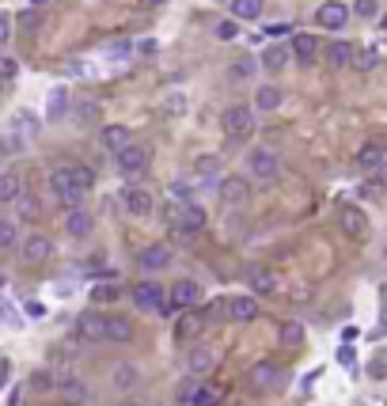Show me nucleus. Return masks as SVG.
Returning <instances> with one entry per match:
<instances>
[{
    "instance_id": "30",
    "label": "nucleus",
    "mask_w": 387,
    "mask_h": 406,
    "mask_svg": "<svg viewBox=\"0 0 387 406\" xmlns=\"http://www.w3.org/2000/svg\"><path fill=\"white\" fill-rule=\"evenodd\" d=\"M8 129H12V133H19V137H31V133L38 129V118L31 115V110H15V115H12V126H8Z\"/></svg>"
},
{
    "instance_id": "21",
    "label": "nucleus",
    "mask_w": 387,
    "mask_h": 406,
    "mask_svg": "<svg viewBox=\"0 0 387 406\" xmlns=\"http://www.w3.org/2000/svg\"><path fill=\"white\" fill-rule=\"evenodd\" d=\"M58 391H61V399H64V403H72V406L87 403V387L80 384L76 376H61V380H58Z\"/></svg>"
},
{
    "instance_id": "26",
    "label": "nucleus",
    "mask_w": 387,
    "mask_h": 406,
    "mask_svg": "<svg viewBox=\"0 0 387 406\" xmlns=\"http://www.w3.org/2000/svg\"><path fill=\"white\" fill-rule=\"evenodd\" d=\"M129 141H133V137H129L126 126H103V144H107L110 152H122Z\"/></svg>"
},
{
    "instance_id": "5",
    "label": "nucleus",
    "mask_w": 387,
    "mask_h": 406,
    "mask_svg": "<svg viewBox=\"0 0 387 406\" xmlns=\"http://www.w3.org/2000/svg\"><path fill=\"white\" fill-rule=\"evenodd\" d=\"M316 19H319V27H327V31H342L345 23H350V8H345L342 0H327V4H319Z\"/></svg>"
},
{
    "instance_id": "22",
    "label": "nucleus",
    "mask_w": 387,
    "mask_h": 406,
    "mask_svg": "<svg viewBox=\"0 0 387 406\" xmlns=\"http://www.w3.org/2000/svg\"><path fill=\"white\" fill-rule=\"evenodd\" d=\"M190 372H194V376H201V372H213V364H216V353H213V349H205V346H194L190 349Z\"/></svg>"
},
{
    "instance_id": "46",
    "label": "nucleus",
    "mask_w": 387,
    "mask_h": 406,
    "mask_svg": "<svg viewBox=\"0 0 387 406\" xmlns=\"http://www.w3.org/2000/svg\"><path fill=\"white\" fill-rule=\"evenodd\" d=\"M353 61H357L361 69H376V61H380V53H376V50H361V53H353Z\"/></svg>"
},
{
    "instance_id": "18",
    "label": "nucleus",
    "mask_w": 387,
    "mask_h": 406,
    "mask_svg": "<svg viewBox=\"0 0 387 406\" xmlns=\"http://www.w3.org/2000/svg\"><path fill=\"white\" fill-rule=\"evenodd\" d=\"M338 224H342L345 235H365V213H361L357 205H342V213H338Z\"/></svg>"
},
{
    "instance_id": "6",
    "label": "nucleus",
    "mask_w": 387,
    "mask_h": 406,
    "mask_svg": "<svg viewBox=\"0 0 387 406\" xmlns=\"http://www.w3.org/2000/svg\"><path fill=\"white\" fill-rule=\"evenodd\" d=\"M255 315H258V300L255 296H228V300H224V319L251 323Z\"/></svg>"
},
{
    "instance_id": "11",
    "label": "nucleus",
    "mask_w": 387,
    "mask_h": 406,
    "mask_svg": "<svg viewBox=\"0 0 387 406\" xmlns=\"http://www.w3.org/2000/svg\"><path fill=\"white\" fill-rule=\"evenodd\" d=\"M277 384H281V369L273 361H258L251 369V387H258V391H270Z\"/></svg>"
},
{
    "instance_id": "7",
    "label": "nucleus",
    "mask_w": 387,
    "mask_h": 406,
    "mask_svg": "<svg viewBox=\"0 0 387 406\" xmlns=\"http://www.w3.org/2000/svg\"><path fill=\"white\" fill-rule=\"evenodd\" d=\"M114 156H118V167H122L126 175H137V171H144V167H148V149H144V144L129 141L122 152H114Z\"/></svg>"
},
{
    "instance_id": "23",
    "label": "nucleus",
    "mask_w": 387,
    "mask_h": 406,
    "mask_svg": "<svg viewBox=\"0 0 387 406\" xmlns=\"http://www.w3.org/2000/svg\"><path fill=\"white\" fill-rule=\"evenodd\" d=\"M133 338V323L126 315H110L107 319V342H129Z\"/></svg>"
},
{
    "instance_id": "29",
    "label": "nucleus",
    "mask_w": 387,
    "mask_h": 406,
    "mask_svg": "<svg viewBox=\"0 0 387 406\" xmlns=\"http://www.w3.org/2000/svg\"><path fill=\"white\" fill-rule=\"evenodd\" d=\"M23 194V178L15 171H4L0 175V201H15Z\"/></svg>"
},
{
    "instance_id": "24",
    "label": "nucleus",
    "mask_w": 387,
    "mask_h": 406,
    "mask_svg": "<svg viewBox=\"0 0 387 406\" xmlns=\"http://www.w3.org/2000/svg\"><path fill=\"white\" fill-rule=\"evenodd\" d=\"M289 58H293V50H289V46H281V42H273V46H266V50H262V65H266V69H273V72L285 69Z\"/></svg>"
},
{
    "instance_id": "15",
    "label": "nucleus",
    "mask_w": 387,
    "mask_h": 406,
    "mask_svg": "<svg viewBox=\"0 0 387 406\" xmlns=\"http://www.w3.org/2000/svg\"><path fill=\"white\" fill-rule=\"evenodd\" d=\"M289 50H293V58H296V61L311 65V61L319 58V38L304 31V35H296V38H293V46H289Z\"/></svg>"
},
{
    "instance_id": "55",
    "label": "nucleus",
    "mask_w": 387,
    "mask_h": 406,
    "mask_svg": "<svg viewBox=\"0 0 387 406\" xmlns=\"http://www.w3.org/2000/svg\"><path fill=\"white\" fill-rule=\"evenodd\" d=\"M19 19H23V27H35V23H38V15H35V8H31V12H23V15H19Z\"/></svg>"
},
{
    "instance_id": "56",
    "label": "nucleus",
    "mask_w": 387,
    "mask_h": 406,
    "mask_svg": "<svg viewBox=\"0 0 387 406\" xmlns=\"http://www.w3.org/2000/svg\"><path fill=\"white\" fill-rule=\"evenodd\" d=\"M80 118H84V121L95 118V107H92V103H84V107H80Z\"/></svg>"
},
{
    "instance_id": "40",
    "label": "nucleus",
    "mask_w": 387,
    "mask_h": 406,
    "mask_svg": "<svg viewBox=\"0 0 387 406\" xmlns=\"http://www.w3.org/2000/svg\"><path fill=\"white\" fill-rule=\"evenodd\" d=\"M353 12H357L361 19H376V12H380V4H376V0H353Z\"/></svg>"
},
{
    "instance_id": "33",
    "label": "nucleus",
    "mask_w": 387,
    "mask_h": 406,
    "mask_svg": "<svg viewBox=\"0 0 387 406\" xmlns=\"http://www.w3.org/2000/svg\"><path fill=\"white\" fill-rule=\"evenodd\" d=\"M277 338H281V346H304V323H281V330H277Z\"/></svg>"
},
{
    "instance_id": "28",
    "label": "nucleus",
    "mask_w": 387,
    "mask_h": 406,
    "mask_svg": "<svg viewBox=\"0 0 387 406\" xmlns=\"http://www.w3.org/2000/svg\"><path fill=\"white\" fill-rule=\"evenodd\" d=\"M255 107H258V110H277V107H281V92H277L273 84H262V87L255 92Z\"/></svg>"
},
{
    "instance_id": "35",
    "label": "nucleus",
    "mask_w": 387,
    "mask_h": 406,
    "mask_svg": "<svg viewBox=\"0 0 387 406\" xmlns=\"http://www.w3.org/2000/svg\"><path fill=\"white\" fill-rule=\"evenodd\" d=\"M137 380H141L137 364H118V369H114V387H122V391H129V387H137Z\"/></svg>"
},
{
    "instance_id": "43",
    "label": "nucleus",
    "mask_w": 387,
    "mask_h": 406,
    "mask_svg": "<svg viewBox=\"0 0 387 406\" xmlns=\"http://www.w3.org/2000/svg\"><path fill=\"white\" fill-rule=\"evenodd\" d=\"M31 387H38V391H50V387H58V380H53L50 372H35V376H31Z\"/></svg>"
},
{
    "instance_id": "32",
    "label": "nucleus",
    "mask_w": 387,
    "mask_h": 406,
    "mask_svg": "<svg viewBox=\"0 0 387 406\" xmlns=\"http://www.w3.org/2000/svg\"><path fill=\"white\" fill-rule=\"evenodd\" d=\"M122 296V285H114V281H99V285H92V304H110V300Z\"/></svg>"
},
{
    "instance_id": "17",
    "label": "nucleus",
    "mask_w": 387,
    "mask_h": 406,
    "mask_svg": "<svg viewBox=\"0 0 387 406\" xmlns=\"http://www.w3.org/2000/svg\"><path fill=\"white\" fill-rule=\"evenodd\" d=\"M92 213H87V209H69V217H64V232L69 235H76V239H84V235H92Z\"/></svg>"
},
{
    "instance_id": "51",
    "label": "nucleus",
    "mask_w": 387,
    "mask_h": 406,
    "mask_svg": "<svg viewBox=\"0 0 387 406\" xmlns=\"http://www.w3.org/2000/svg\"><path fill=\"white\" fill-rule=\"evenodd\" d=\"M190 194H194V190H190L187 183H171V198H175V201H190Z\"/></svg>"
},
{
    "instance_id": "63",
    "label": "nucleus",
    "mask_w": 387,
    "mask_h": 406,
    "mask_svg": "<svg viewBox=\"0 0 387 406\" xmlns=\"http://www.w3.org/2000/svg\"><path fill=\"white\" fill-rule=\"evenodd\" d=\"M384 258H387V251H384Z\"/></svg>"
},
{
    "instance_id": "37",
    "label": "nucleus",
    "mask_w": 387,
    "mask_h": 406,
    "mask_svg": "<svg viewBox=\"0 0 387 406\" xmlns=\"http://www.w3.org/2000/svg\"><path fill=\"white\" fill-rule=\"evenodd\" d=\"M19 243V235H15V221H0V251L15 247Z\"/></svg>"
},
{
    "instance_id": "47",
    "label": "nucleus",
    "mask_w": 387,
    "mask_h": 406,
    "mask_svg": "<svg viewBox=\"0 0 387 406\" xmlns=\"http://www.w3.org/2000/svg\"><path fill=\"white\" fill-rule=\"evenodd\" d=\"M194 391H198V380H182L179 391H175V399H179V403H190V399H194Z\"/></svg>"
},
{
    "instance_id": "57",
    "label": "nucleus",
    "mask_w": 387,
    "mask_h": 406,
    "mask_svg": "<svg viewBox=\"0 0 387 406\" xmlns=\"http://www.w3.org/2000/svg\"><path fill=\"white\" fill-rule=\"evenodd\" d=\"M27 4H31V8H46L50 0H27Z\"/></svg>"
},
{
    "instance_id": "9",
    "label": "nucleus",
    "mask_w": 387,
    "mask_h": 406,
    "mask_svg": "<svg viewBox=\"0 0 387 406\" xmlns=\"http://www.w3.org/2000/svg\"><path fill=\"white\" fill-rule=\"evenodd\" d=\"M133 304H137V312H160L164 292H160L156 281H141V285L133 289Z\"/></svg>"
},
{
    "instance_id": "60",
    "label": "nucleus",
    "mask_w": 387,
    "mask_h": 406,
    "mask_svg": "<svg viewBox=\"0 0 387 406\" xmlns=\"http://www.w3.org/2000/svg\"><path fill=\"white\" fill-rule=\"evenodd\" d=\"M4 281H8V278H4V273H0V289H4Z\"/></svg>"
},
{
    "instance_id": "58",
    "label": "nucleus",
    "mask_w": 387,
    "mask_h": 406,
    "mask_svg": "<svg viewBox=\"0 0 387 406\" xmlns=\"http://www.w3.org/2000/svg\"><path fill=\"white\" fill-rule=\"evenodd\" d=\"M380 300H384V304H387V281H384V285H380Z\"/></svg>"
},
{
    "instance_id": "42",
    "label": "nucleus",
    "mask_w": 387,
    "mask_h": 406,
    "mask_svg": "<svg viewBox=\"0 0 387 406\" xmlns=\"http://www.w3.org/2000/svg\"><path fill=\"white\" fill-rule=\"evenodd\" d=\"M239 35V23L236 19H224V23H216V38H224V42H232V38Z\"/></svg>"
},
{
    "instance_id": "20",
    "label": "nucleus",
    "mask_w": 387,
    "mask_h": 406,
    "mask_svg": "<svg viewBox=\"0 0 387 406\" xmlns=\"http://www.w3.org/2000/svg\"><path fill=\"white\" fill-rule=\"evenodd\" d=\"M247 198V183L239 175H224L221 178V201H228V205H239V201Z\"/></svg>"
},
{
    "instance_id": "27",
    "label": "nucleus",
    "mask_w": 387,
    "mask_h": 406,
    "mask_svg": "<svg viewBox=\"0 0 387 406\" xmlns=\"http://www.w3.org/2000/svg\"><path fill=\"white\" fill-rule=\"evenodd\" d=\"M327 61H330V69H350L353 65V46L350 42H330Z\"/></svg>"
},
{
    "instance_id": "19",
    "label": "nucleus",
    "mask_w": 387,
    "mask_h": 406,
    "mask_svg": "<svg viewBox=\"0 0 387 406\" xmlns=\"http://www.w3.org/2000/svg\"><path fill=\"white\" fill-rule=\"evenodd\" d=\"M80 335L87 338V342H107V319L95 312H87L84 319H80Z\"/></svg>"
},
{
    "instance_id": "41",
    "label": "nucleus",
    "mask_w": 387,
    "mask_h": 406,
    "mask_svg": "<svg viewBox=\"0 0 387 406\" xmlns=\"http://www.w3.org/2000/svg\"><path fill=\"white\" fill-rule=\"evenodd\" d=\"M251 72H255V61H251V58H239V61H232V76H236V80H247V76H251Z\"/></svg>"
},
{
    "instance_id": "38",
    "label": "nucleus",
    "mask_w": 387,
    "mask_h": 406,
    "mask_svg": "<svg viewBox=\"0 0 387 406\" xmlns=\"http://www.w3.org/2000/svg\"><path fill=\"white\" fill-rule=\"evenodd\" d=\"M164 110H167V115H171V118H179V115H187V95H179V92H175V95H167V103H164Z\"/></svg>"
},
{
    "instance_id": "3",
    "label": "nucleus",
    "mask_w": 387,
    "mask_h": 406,
    "mask_svg": "<svg viewBox=\"0 0 387 406\" xmlns=\"http://www.w3.org/2000/svg\"><path fill=\"white\" fill-rule=\"evenodd\" d=\"M221 126H224V133L228 137L243 141V137L255 133V110L251 107H228L224 110V118H221Z\"/></svg>"
},
{
    "instance_id": "54",
    "label": "nucleus",
    "mask_w": 387,
    "mask_h": 406,
    "mask_svg": "<svg viewBox=\"0 0 387 406\" xmlns=\"http://www.w3.org/2000/svg\"><path fill=\"white\" fill-rule=\"evenodd\" d=\"M137 50H141V53H144V58H152V53H156V42H152V38H144V42H141V46H137Z\"/></svg>"
},
{
    "instance_id": "1",
    "label": "nucleus",
    "mask_w": 387,
    "mask_h": 406,
    "mask_svg": "<svg viewBox=\"0 0 387 406\" xmlns=\"http://www.w3.org/2000/svg\"><path fill=\"white\" fill-rule=\"evenodd\" d=\"M167 224H175V228L182 232H201L205 228V209L194 205V201H171V205L164 209Z\"/></svg>"
},
{
    "instance_id": "59",
    "label": "nucleus",
    "mask_w": 387,
    "mask_h": 406,
    "mask_svg": "<svg viewBox=\"0 0 387 406\" xmlns=\"http://www.w3.org/2000/svg\"><path fill=\"white\" fill-rule=\"evenodd\" d=\"M148 4H167V0H148Z\"/></svg>"
},
{
    "instance_id": "64",
    "label": "nucleus",
    "mask_w": 387,
    "mask_h": 406,
    "mask_svg": "<svg viewBox=\"0 0 387 406\" xmlns=\"http://www.w3.org/2000/svg\"><path fill=\"white\" fill-rule=\"evenodd\" d=\"M0 84H4V80H0Z\"/></svg>"
},
{
    "instance_id": "12",
    "label": "nucleus",
    "mask_w": 387,
    "mask_h": 406,
    "mask_svg": "<svg viewBox=\"0 0 387 406\" xmlns=\"http://www.w3.org/2000/svg\"><path fill=\"white\" fill-rule=\"evenodd\" d=\"M201 330H205V319H201L198 312H187V307H182V319L175 323V338H179V342H194Z\"/></svg>"
},
{
    "instance_id": "62",
    "label": "nucleus",
    "mask_w": 387,
    "mask_h": 406,
    "mask_svg": "<svg viewBox=\"0 0 387 406\" xmlns=\"http://www.w3.org/2000/svg\"><path fill=\"white\" fill-rule=\"evenodd\" d=\"M384 27H387V15H384Z\"/></svg>"
},
{
    "instance_id": "53",
    "label": "nucleus",
    "mask_w": 387,
    "mask_h": 406,
    "mask_svg": "<svg viewBox=\"0 0 387 406\" xmlns=\"http://www.w3.org/2000/svg\"><path fill=\"white\" fill-rule=\"evenodd\" d=\"M12 38V23H8V15L0 12V42H8Z\"/></svg>"
},
{
    "instance_id": "45",
    "label": "nucleus",
    "mask_w": 387,
    "mask_h": 406,
    "mask_svg": "<svg viewBox=\"0 0 387 406\" xmlns=\"http://www.w3.org/2000/svg\"><path fill=\"white\" fill-rule=\"evenodd\" d=\"M216 403V395L209 391V387H201L198 384V391H194V399H190V406H213Z\"/></svg>"
},
{
    "instance_id": "61",
    "label": "nucleus",
    "mask_w": 387,
    "mask_h": 406,
    "mask_svg": "<svg viewBox=\"0 0 387 406\" xmlns=\"http://www.w3.org/2000/svg\"><path fill=\"white\" fill-rule=\"evenodd\" d=\"M122 406H141V403H122Z\"/></svg>"
},
{
    "instance_id": "48",
    "label": "nucleus",
    "mask_w": 387,
    "mask_h": 406,
    "mask_svg": "<svg viewBox=\"0 0 387 406\" xmlns=\"http://www.w3.org/2000/svg\"><path fill=\"white\" fill-rule=\"evenodd\" d=\"M15 72H19V61L15 58H0V80H15Z\"/></svg>"
},
{
    "instance_id": "31",
    "label": "nucleus",
    "mask_w": 387,
    "mask_h": 406,
    "mask_svg": "<svg viewBox=\"0 0 387 406\" xmlns=\"http://www.w3.org/2000/svg\"><path fill=\"white\" fill-rule=\"evenodd\" d=\"M236 19H258L262 15V0H228Z\"/></svg>"
},
{
    "instance_id": "16",
    "label": "nucleus",
    "mask_w": 387,
    "mask_h": 406,
    "mask_svg": "<svg viewBox=\"0 0 387 406\" xmlns=\"http://www.w3.org/2000/svg\"><path fill=\"white\" fill-rule=\"evenodd\" d=\"M171 304H175V307H194V304H201V285H198V281H175Z\"/></svg>"
},
{
    "instance_id": "44",
    "label": "nucleus",
    "mask_w": 387,
    "mask_h": 406,
    "mask_svg": "<svg viewBox=\"0 0 387 406\" xmlns=\"http://www.w3.org/2000/svg\"><path fill=\"white\" fill-rule=\"evenodd\" d=\"M15 205H19L23 217H35V213H38V201L31 198V194H19V198H15Z\"/></svg>"
},
{
    "instance_id": "36",
    "label": "nucleus",
    "mask_w": 387,
    "mask_h": 406,
    "mask_svg": "<svg viewBox=\"0 0 387 406\" xmlns=\"http://www.w3.org/2000/svg\"><path fill=\"white\" fill-rule=\"evenodd\" d=\"M69 171H72V183H76L84 194L92 190V183H95V171H92V167H84V164H72Z\"/></svg>"
},
{
    "instance_id": "34",
    "label": "nucleus",
    "mask_w": 387,
    "mask_h": 406,
    "mask_svg": "<svg viewBox=\"0 0 387 406\" xmlns=\"http://www.w3.org/2000/svg\"><path fill=\"white\" fill-rule=\"evenodd\" d=\"M64 110H69V92H64V87H53V92H50V107H46V118L58 121Z\"/></svg>"
},
{
    "instance_id": "8",
    "label": "nucleus",
    "mask_w": 387,
    "mask_h": 406,
    "mask_svg": "<svg viewBox=\"0 0 387 406\" xmlns=\"http://www.w3.org/2000/svg\"><path fill=\"white\" fill-rule=\"evenodd\" d=\"M171 247H164V243H152V247H144L141 255H137V266L141 270H167L171 266Z\"/></svg>"
},
{
    "instance_id": "2",
    "label": "nucleus",
    "mask_w": 387,
    "mask_h": 406,
    "mask_svg": "<svg viewBox=\"0 0 387 406\" xmlns=\"http://www.w3.org/2000/svg\"><path fill=\"white\" fill-rule=\"evenodd\" d=\"M50 190H53V198H58L61 205H69V209H76L80 198H84V190L72 183L69 167H53V171H50Z\"/></svg>"
},
{
    "instance_id": "13",
    "label": "nucleus",
    "mask_w": 387,
    "mask_h": 406,
    "mask_svg": "<svg viewBox=\"0 0 387 406\" xmlns=\"http://www.w3.org/2000/svg\"><path fill=\"white\" fill-rule=\"evenodd\" d=\"M122 201H126V209L133 217H148L152 213V194L141 190V186H129V190H122Z\"/></svg>"
},
{
    "instance_id": "49",
    "label": "nucleus",
    "mask_w": 387,
    "mask_h": 406,
    "mask_svg": "<svg viewBox=\"0 0 387 406\" xmlns=\"http://www.w3.org/2000/svg\"><path fill=\"white\" fill-rule=\"evenodd\" d=\"M368 376H372V380H387V357H376V361L368 364Z\"/></svg>"
},
{
    "instance_id": "50",
    "label": "nucleus",
    "mask_w": 387,
    "mask_h": 406,
    "mask_svg": "<svg viewBox=\"0 0 387 406\" xmlns=\"http://www.w3.org/2000/svg\"><path fill=\"white\" fill-rule=\"evenodd\" d=\"M23 312H27V319H46V304H42V300H27Z\"/></svg>"
},
{
    "instance_id": "52",
    "label": "nucleus",
    "mask_w": 387,
    "mask_h": 406,
    "mask_svg": "<svg viewBox=\"0 0 387 406\" xmlns=\"http://www.w3.org/2000/svg\"><path fill=\"white\" fill-rule=\"evenodd\" d=\"M338 361H342V364H353V361H357V353H353V346H342V349H338Z\"/></svg>"
},
{
    "instance_id": "4",
    "label": "nucleus",
    "mask_w": 387,
    "mask_h": 406,
    "mask_svg": "<svg viewBox=\"0 0 387 406\" xmlns=\"http://www.w3.org/2000/svg\"><path fill=\"white\" fill-rule=\"evenodd\" d=\"M50 251H53V243H50V235H27V239L19 243V258L27 266H38V262H46L50 258Z\"/></svg>"
},
{
    "instance_id": "10",
    "label": "nucleus",
    "mask_w": 387,
    "mask_h": 406,
    "mask_svg": "<svg viewBox=\"0 0 387 406\" xmlns=\"http://www.w3.org/2000/svg\"><path fill=\"white\" fill-rule=\"evenodd\" d=\"M247 164H251V175L255 178H273V175H277V156H273V152L270 149H255L251 152V156H247Z\"/></svg>"
},
{
    "instance_id": "39",
    "label": "nucleus",
    "mask_w": 387,
    "mask_h": 406,
    "mask_svg": "<svg viewBox=\"0 0 387 406\" xmlns=\"http://www.w3.org/2000/svg\"><path fill=\"white\" fill-rule=\"evenodd\" d=\"M216 171H221V160L216 156H198V175L201 178H213Z\"/></svg>"
},
{
    "instance_id": "14",
    "label": "nucleus",
    "mask_w": 387,
    "mask_h": 406,
    "mask_svg": "<svg viewBox=\"0 0 387 406\" xmlns=\"http://www.w3.org/2000/svg\"><path fill=\"white\" fill-rule=\"evenodd\" d=\"M247 285H251L255 292H262V296H266V292H273V289H277V278H273V270H270V266H247Z\"/></svg>"
},
{
    "instance_id": "25",
    "label": "nucleus",
    "mask_w": 387,
    "mask_h": 406,
    "mask_svg": "<svg viewBox=\"0 0 387 406\" xmlns=\"http://www.w3.org/2000/svg\"><path fill=\"white\" fill-rule=\"evenodd\" d=\"M357 164L365 167V171H380V167L387 164V156H384L380 144H365V149L357 152Z\"/></svg>"
}]
</instances>
